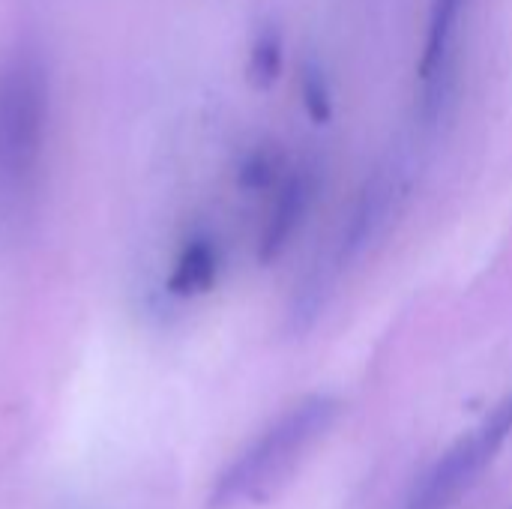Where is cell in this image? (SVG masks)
Instances as JSON below:
<instances>
[{"instance_id": "277c9868", "label": "cell", "mask_w": 512, "mask_h": 509, "mask_svg": "<svg viewBox=\"0 0 512 509\" xmlns=\"http://www.w3.org/2000/svg\"><path fill=\"white\" fill-rule=\"evenodd\" d=\"M468 0H432L429 27L420 57V84H423V117L435 120L444 114L456 84V45L459 27Z\"/></svg>"}, {"instance_id": "52a82bcc", "label": "cell", "mask_w": 512, "mask_h": 509, "mask_svg": "<svg viewBox=\"0 0 512 509\" xmlns=\"http://www.w3.org/2000/svg\"><path fill=\"white\" fill-rule=\"evenodd\" d=\"M387 207H390V183L384 180V174H375L366 183V189L360 192L348 222L342 225V234H339V243H336V264H333L336 270L351 264L366 249V243L384 225Z\"/></svg>"}, {"instance_id": "3957f363", "label": "cell", "mask_w": 512, "mask_h": 509, "mask_svg": "<svg viewBox=\"0 0 512 509\" xmlns=\"http://www.w3.org/2000/svg\"><path fill=\"white\" fill-rule=\"evenodd\" d=\"M512 432V399L486 417L471 435L456 441L414 486L402 509H450L492 465Z\"/></svg>"}, {"instance_id": "ba28073f", "label": "cell", "mask_w": 512, "mask_h": 509, "mask_svg": "<svg viewBox=\"0 0 512 509\" xmlns=\"http://www.w3.org/2000/svg\"><path fill=\"white\" fill-rule=\"evenodd\" d=\"M288 159L276 144H255L237 165V186L243 192H273L288 174Z\"/></svg>"}, {"instance_id": "30bf717a", "label": "cell", "mask_w": 512, "mask_h": 509, "mask_svg": "<svg viewBox=\"0 0 512 509\" xmlns=\"http://www.w3.org/2000/svg\"><path fill=\"white\" fill-rule=\"evenodd\" d=\"M300 99H303V111L309 114L312 123L324 126L333 120L336 114V96H333V84L330 75L324 72V66L318 60H306L303 72H300Z\"/></svg>"}, {"instance_id": "8992f818", "label": "cell", "mask_w": 512, "mask_h": 509, "mask_svg": "<svg viewBox=\"0 0 512 509\" xmlns=\"http://www.w3.org/2000/svg\"><path fill=\"white\" fill-rule=\"evenodd\" d=\"M222 276V246L210 231H195L189 234L174 258V267L168 273V294L180 300L204 297L219 285Z\"/></svg>"}, {"instance_id": "6da1fadb", "label": "cell", "mask_w": 512, "mask_h": 509, "mask_svg": "<svg viewBox=\"0 0 512 509\" xmlns=\"http://www.w3.org/2000/svg\"><path fill=\"white\" fill-rule=\"evenodd\" d=\"M336 417L339 402L333 396H309L288 408L219 474L210 507L231 509L270 501L291 483L306 453L333 429Z\"/></svg>"}, {"instance_id": "9c48e42d", "label": "cell", "mask_w": 512, "mask_h": 509, "mask_svg": "<svg viewBox=\"0 0 512 509\" xmlns=\"http://www.w3.org/2000/svg\"><path fill=\"white\" fill-rule=\"evenodd\" d=\"M285 69V39L282 30L267 24L255 33L252 48H249V63H246V78L252 87L267 90L279 81Z\"/></svg>"}, {"instance_id": "7a4b0ae2", "label": "cell", "mask_w": 512, "mask_h": 509, "mask_svg": "<svg viewBox=\"0 0 512 509\" xmlns=\"http://www.w3.org/2000/svg\"><path fill=\"white\" fill-rule=\"evenodd\" d=\"M51 111L48 66L36 48L21 45L0 66V186L24 189L45 150Z\"/></svg>"}, {"instance_id": "5b68a950", "label": "cell", "mask_w": 512, "mask_h": 509, "mask_svg": "<svg viewBox=\"0 0 512 509\" xmlns=\"http://www.w3.org/2000/svg\"><path fill=\"white\" fill-rule=\"evenodd\" d=\"M315 195H318V168L315 165L288 168L282 183L273 189L270 210H267V219H264V228L258 237V261L261 264H273L288 252V246L300 234V228L315 204Z\"/></svg>"}]
</instances>
